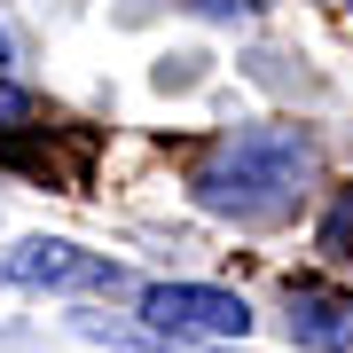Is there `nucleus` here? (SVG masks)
Returning a JSON list of instances; mask_svg holds the SVG:
<instances>
[{
    "label": "nucleus",
    "instance_id": "nucleus-2",
    "mask_svg": "<svg viewBox=\"0 0 353 353\" xmlns=\"http://www.w3.org/2000/svg\"><path fill=\"white\" fill-rule=\"evenodd\" d=\"M0 283L8 290H126V267L102 252H79L63 236H24L0 252Z\"/></svg>",
    "mask_w": 353,
    "mask_h": 353
},
{
    "label": "nucleus",
    "instance_id": "nucleus-4",
    "mask_svg": "<svg viewBox=\"0 0 353 353\" xmlns=\"http://www.w3.org/2000/svg\"><path fill=\"white\" fill-rule=\"evenodd\" d=\"M290 338H299L306 353H353V299L345 290L299 283L290 290Z\"/></svg>",
    "mask_w": 353,
    "mask_h": 353
},
{
    "label": "nucleus",
    "instance_id": "nucleus-5",
    "mask_svg": "<svg viewBox=\"0 0 353 353\" xmlns=\"http://www.w3.org/2000/svg\"><path fill=\"white\" fill-rule=\"evenodd\" d=\"M322 252H330V259H353V196L322 220Z\"/></svg>",
    "mask_w": 353,
    "mask_h": 353
},
{
    "label": "nucleus",
    "instance_id": "nucleus-7",
    "mask_svg": "<svg viewBox=\"0 0 353 353\" xmlns=\"http://www.w3.org/2000/svg\"><path fill=\"white\" fill-rule=\"evenodd\" d=\"M196 8H204V16H252L259 0H196Z\"/></svg>",
    "mask_w": 353,
    "mask_h": 353
},
{
    "label": "nucleus",
    "instance_id": "nucleus-1",
    "mask_svg": "<svg viewBox=\"0 0 353 353\" xmlns=\"http://www.w3.org/2000/svg\"><path fill=\"white\" fill-rule=\"evenodd\" d=\"M306 181H314V141L299 126H252L196 173V204L236 220H283Z\"/></svg>",
    "mask_w": 353,
    "mask_h": 353
},
{
    "label": "nucleus",
    "instance_id": "nucleus-6",
    "mask_svg": "<svg viewBox=\"0 0 353 353\" xmlns=\"http://www.w3.org/2000/svg\"><path fill=\"white\" fill-rule=\"evenodd\" d=\"M24 118H32V94L0 79V134H8V126H24Z\"/></svg>",
    "mask_w": 353,
    "mask_h": 353
},
{
    "label": "nucleus",
    "instance_id": "nucleus-8",
    "mask_svg": "<svg viewBox=\"0 0 353 353\" xmlns=\"http://www.w3.org/2000/svg\"><path fill=\"white\" fill-rule=\"evenodd\" d=\"M0 63H8V32H0Z\"/></svg>",
    "mask_w": 353,
    "mask_h": 353
},
{
    "label": "nucleus",
    "instance_id": "nucleus-3",
    "mask_svg": "<svg viewBox=\"0 0 353 353\" xmlns=\"http://www.w3.org/2000/svg\"><path fill=\"white\" fill-rule=\"evenodd\" d=\"M141 322L165 330V338H243L252 306L220 283H150L141 290Z\"/></svg>",
    "mask_w": 353,
    "mask_h": 353
}]
</instances>
